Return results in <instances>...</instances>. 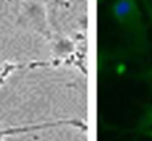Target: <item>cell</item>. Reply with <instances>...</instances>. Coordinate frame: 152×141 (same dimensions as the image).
<instances>
[{"label":"cell","mask_w":152,"mask_h":141,"mask_svg":"<svg viewBox=\"0 0 152 141\" xmlns=\"http://www.w3.org/2000/svg\"><path fill=\"white\" fill-rule=\"evenodd\" d=\"M111 16L121 29L128 44L137 52H145L148 47L147 25L143 20L137 0H112Z\"/></svg>","instance_id":"1"},{"label":"cell","mask_w":152,"mask_h":141,"mask_svg":"<svg viewBox=\"0 0 152 141\" xmlns=\"http://www.w3.org/2000/svg\"><path fill=\"white\" fill-rule=\"evenodd\" d=\"M132 132H135L136 134L152 137V102L145 107L144 113L139 118L136 126L132 129Z\"/></svg>","instance_id":"2"},{"label":"cell","mask_w":152,"mask_h":141,"mask_svg":"<svg viewBox=\"0 0 152 141\" xmlns=\"http://www.w3.org/2000/svg\"><path fill=\"white\" fill-rule=\"evenodd\" d=\"M143 1H144L145 8H147V12H148V15H150V19L152 20V3L150 1V0H143ZM143 77L148 78V80L152 81V69H150L148 72H145L144 75H143Z\"/></svg>","instance_id":"3"}]
</instances>
